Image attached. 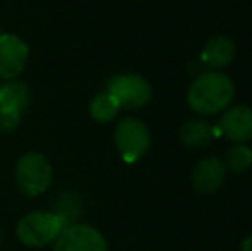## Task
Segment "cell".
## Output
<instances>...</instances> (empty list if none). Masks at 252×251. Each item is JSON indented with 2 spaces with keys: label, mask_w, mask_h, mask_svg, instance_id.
Returning a JSON list of instances; mask_svg holds the SVG:
<instances>
[{
  "label": "cell",
  "mask_w": 252,
  "mask_h": 251,
  "mask_svg": "<svg viewBox=\"0 0 252 251\" xmlns=\"http://www.w3.org/2000/svg\"><path fill=\"white\" fill-rule=\"evenodd\" d=\"M235 95V88L228 76L221 72H204L190 84L187 102L194 112L213 115L230 105Z\"/></svg>",
  "instance_id": "6da1fadb"
},
{
  "label": "cell",
  "mask_w": 252,
  "mask_h": 251,
  "mask_svg": "<svg viewBox=\"0 0 252 251\" xmlns=\"http://www.w3.org/2000/svg\"><path fill=\"white\" fill-rule=\"evenodd\" d=\"M67 225H70L69 220L60 214L33 212V214L24 215L17 222L16 234L23 245L40 248V246L55 241Z\"/></svg>",
  "instance_id": "7a4b0ae2"
},
{
  "label": "cell",
  "mask_w": 252,
  "mask_h": 251,
  "mask_svg": "<svg viewBox=\"0 0 252 251\" xmlns=\"http://www.w3.org/2000/svg\"><path fill=\"white\" fill-rule=\"evenodd\" d=\"M52 165L43 153L30 151L16 165V184L28 196H38L52 184Z\"/></svg>",
  "instance_id": "3957f363"
},
{
  "label": "cell",
  "mask_w": 252,
  "mask_h": 251,
  "mask_svg": "<svg viewBox=\"0 0 252 251\" xmlns=\"http://www.w3.org/2000/svg\"><path fill=\"white\" fill-rule=\"evenodd\" d=\"M115 144L120 157L127 164H134L150 150V129L139 119H124L115 127Z\"/></svg>",
  "instance_id": "277c9868"
},
{
  "label": "cell",
  "mask_w": 252,
  "mask_h": 251,
  "mask_svg": "<svg viewBox=\"0 0 252 251\" xmlns=\"http://www.w3.org/2000/svg\"><path fill=\"white\" fill-rule=\"evenodd\" d=\"M108 93L117 100L120 108L136 110L146 105L151 98V86L143 76L119 74L108 83Z\"/></svg>",
  "instance_id": "5b68a950"
},
{
  "label": "cell",
  "mask_w": 252,
  "mask_h": 251,
  "mask_svg": "<svg viewBox=\"0 0 252 251\" xmlns=\"http://www.w3.org/2000/svg\"><path fill=\"white\" fill-rule=\"evenodd\" d=\"M53 251H108L106 239L98 229L84 224L67 225L55 239Z\"/></svg>",
  "instance_id": "8992f818"
},
{
  "label": "cell",
  "mask_w": 252,
  "mask_h": 251,
  "mask_svg": "<svg viewBox=\"0 0 252 251\" xmlns=\"http://www.w3.org/2000/svg\"><path fill=\"white\" fill-rule=\"evenodd\" d=\"M30 48L14 35H0V79L10 81L26 67Z\"/></svg>",
  "instance_id": "52a82bcc"
},
{
  "label": "cell",
  "mask_w": 252,
  "mask_h": 251,
  "mask_svg": "<svg viewBox=\"0 0 252 251\" xmlns=\"http://www.w3.org/2000/svg\"><path fill=\"white\" fill-rule=\"evenodd\" d=\"M226 176V167L220 158L208 157L194 167L192 186L197 193L211 194L223 184Z\"/></svg>",
  "instance_id": "ba28073f"
},
{
  "label": "cell",
  "mask_w": 252,
  "mask_h": 251,
  "mask_svg": "<svg viewBox=\"0 0 252 251\" xmlns=\"http://www.w3.org/2000/svg\"><path fill=\"white\" fill-rule=\"evenodd\" d=\"M220 131L223 136L237 143H246L252 140V108L233 107L220 119Z\"/></svg>",
  "instance_id": "9c48e42d"
},
{
  "label": "cell",
  "mask_w": 252,
  "mask_h": 251,
  "mask_svg": "<svg viewBox=\"0 0 252 251\" xmlns=\"http://www.w3.org/2000/svg\"><path fill=\"white\" fill-rule=\"evenodd\" d=\"M30 100V90L21 81H7L0 86V114L21 117Z\"/></svg>",
  "instance_id": "30bf717a"
},
{
  "label": "cell",
  "mask_w": 252,
  "mask_h": 251,
  "mask_svg": "<svg viewBox=\"0 0 252 251\" xmlns=\"http://www.w3.org/2000/svg\"><path fill=\"white\" fill-rule=\"evenodd\" d=\"M233 57H235V45L228 36H213L204 45V50L201 54V61L215 69L228 66Z\"/></svg>",
  "instance_id": "8fae6325"
},
{
  "label": "cell",
  "mask_w": 252,
  "mask_h": 251,
  "mask_svg": "<svg viewBox=\"0 0 252 251\" xmlns=\"http://www.w3.org/2000/svg\"><path fill=\"white\" fill-rule=\"evenodd\" d=\"M213 136H215V131H213L211 124L208 121H202V119H194V121L184 122L179 133L180 141L187 148L206 146L213 140Z\"/></svg>",
  "instance_id": "7c38bea8"
},
{
  "label": "cell",
  "mask_w": 252,
  "mask_h": 251,
  "mask_svg": "<svg viewBox=\"0 0 252 251\" xmlns=\"http://www.w3.org/2000/svg\"><path fill=\"white\" fill-rule=\"evenodd\" d=\"M119 110H120V105L117 104V100L108 91L96 95L90 104V114L96 122L113 121L117 117V114H119Z\"/></svg>",
  "instance_id": "4fadbf2b"
},
{
  "label": "cell",
  "mask_w": 252,
  "mask_h": 251,
  "mask_svg": "<svg viewBox=\"0 0 252 251\" xmlns=\"http://www.w3.org/2000/svg\"><path fill=\"white\" fill-rule=\"evenodd\" d=\"M223 164H225L226 169H230L232 172H237V174L247 171L252 165V148H249L244 143L233 144L226 151V157Z\"/></svg>",
  "instance_id": "5bb4252c"
},
{
  "label": "cell",
  "mask_w": 252,
  "mask_h": 251,
  "mask_svg": "<svg viewBox=\"0 0 252 251\" xmlns=\"http://www.w3.org/2000/svg\"><path fill=\"white\" fill-rule=\"evenodd\" d=\"M19 121H21V117H16V115L0 114V131L10 133V131H14L17 126H19Z\"/></svg>",
  "instance_id": "9a60e30c"
},
{
  "label": "cell",
  "mask_w": 252,
  "mask_h": 251,
  "mask_svg": "<svg viewBox=\"0 0 252 251\" xmlns=\"http://www.w3.org/2000/svg\"><path fill=\"white\" fill-rule=\"evenodd\" d=\"M240 251H252V234L242 241V245H240Z\"/></svg>",
  "instance_id": "2e32d148"
},
{
  "label": "cell",
  "mask_w": 252,
  "mask_h": 251,
  "mask_svg": "<svg viewBox=\"0 0 252 251\" xmlns=\"http://www.w3.org/2000/svg\"><path fill=\"white\" fill-rule=\"evenodd\" d=\"M0 35H2V33H0Z\"/></svg>",
  "instance_id": "e0dca14e"
}]
</instances>
